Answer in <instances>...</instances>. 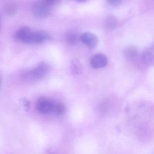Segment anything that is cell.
Listing matches in <instances>:
<instances>
[{
  "instance_id": "cell-4",
  "label": "cell",
  "mask_w": 154,
  "mask_h": 154,
  "mask_svg": "<svg viewBox=\"0 0 154 154\" xmlns=\"http://www.w3.org/2000/svg\"><path fill=\"white\" fill-rule=\"evenodd\" d=\"M82 42L90 49H94L98 45L99 39L97 36L90 32L84 33L81 36Z\"/></svg>"
},
{
  "instance_id": "cell-11",
  "label": "cell",
  "mask_w": 154,
  "mask_h": 154,
  "mask_svg": "<svg viewBox=\"0 0 154 154\" xmlns=\"http://www.w3.org/2000/svg\"><path fill=\"white\" fill-rule=\"evenodd\" d=\"M65 39L66 43L70 45H74L77 43L78 36L74 31H70L66 32L65 35Z\"/></svg>"
},
{
  "instance_id": "cell-8",
  "label": "cell",
  "mask_w": 154,
  "mask_h": 154,
  "mask_svg": "<svg viewBox=\"0 0 154 154\" xmlns=\"http://www.w3.org/2000/svg\"><path fill=\"white\" fill-rule=\"evenodd\" d=\"M32 31L28 27H21L17 30L15 37L19 41L27 43Z\"/></svg>"
},
{
  "instance_id": "cell-7",
  "label": "cell",
  "mask_w": 154,
  "mask_h": 154,
  "mask_svg": "<svg viewBox=\"0 0 154 154\" xmlns=\"http://www.w3.org/2000/svg\"><path fill=\"white\" fill-rule=\"evenodd\" d=\"M141 58L144 64L147 66L154 65V42L151 46L144 51Z\"/></svg>"
},
{
  "instance_id": "cell-1",
  "label": "cell",
  "mask_w": 154,
  "mask_h": 154,
  "mask_svg": "<svg viewBox=\"0 0 154 154\" xmlns=\"http://www.w3.org/2000/svg\"><path fill=\"white\" fill-rule=\"evenodd\" d=\"M49 65L45 62L40 63L35 68L25 73L23 77L25 80H39L45 77L49 72Z\"/></svg>"
},
{
  "instance_id": "cell-17",
  "label": "cell",
  "mask_w": 154,
  "mask_h": 154,
  "mask_svg": "<svg viewBox=\"0 0 154 154\" xmlns=\"http://www.w3.org/2000/svg\"><path fill=\"white\" fill-rule=\"evenodd\" d=\"M45 1L49 5H52L55 4L59 0H45Z\"/></svg>"
},
{
  "instance_id": "cell-13",
  "label": "cell",
  "mask_w": 154,
  "mask_h": 154,
  "mask_svg": "<svg viewBox=\"0 0 154 154\" xmlns=\"http://www.w3.org/2000/svg\"><path fill=\"white\" fill-rule=\"evenodd\" d=\"M4 13L8 17H12L16 15L17 11V6L13 3L7 4L4 8Z\"/></svg>"
},
{
  "instance_id": "cell-18",
  "label": "cell",
  "mask_w": 154,
  "mask_h": 154,
  "mask_svg": "<svg viewBox=\"0 0 154 154\" xmlns=\"http://www.w3.org/2000/svg\"><path fill=\"white\" fill-rule=\"evenodd\" d=\"M77 1H78V2H85L87 1L88 0H76Z\"/></svg>"
},
{
  "instance_id": "cell-2",
  "label": "cell",
  "mask_w": 154,
  "mask_h": 154,
  "mask_svg": "<svg viewBox=\"0 0 154 154\" xmlns=\"http://www.w3.org/2000/svg\"><path fill=\"white\" fill-rule=\"evenodd\" d=\"M50 6L45 1L36 2L33 6L34 16L38 18H44L47 17L50 13Z\"/></svg>"
},
{
  "instance_id": "cell-15",
  "label": "cell",
  "mask_w": 154,
  "mask_h": 154,
  "mask_svg": "<svg viewBox=\"0 0 154 154\" xmlns=\"http://www.w3.org/2000/svg\"><path fill=\"white\" fill-rule=\"evenodd\" d=\"M23 104L24 108L26 110L28 111L30 107V103L28 100L26 99V98H22L21 100Z\"/></svg>"
},
{
  "instance_id": "cell-3",
  "label": "cell",
  "mask_w": 154,
  "mask_h": 154,
  "mask_svg": "<svg viewBox=\"0 0 154 154\" xmlns=\"http://www.w3.org/2000/svg\"><path fill=\"white\" fill-rule=\"evenodd\" d=\"M55 104L45 97H40L37 101L36 108L38 112L47 114L54 111Z\"/></svg>"
},
{
  "instance_id": "cell-12",
  "label": "cell",
  "mask_w": 154,
  "mask_h": 154,
  "mask_svg": "<svg viewBox=\"0 0 154 154\" xmlns=\"http://www.w3.org/2000/svg\"><path fill=\"white\" fill-rule=\"evenodd\" d=\"M71 72L75 75H80L82 72V66L81 63L77 59H74L71 65Z\"/></svg>"
},
{
  "instance_id": "cell-14",
  "label": "cell",
  "mask_w": 154,
  "mask_h": 154,
  "mask_svg": "<svg viewBox=\"0 0 154 154\" xmlns=\"http://www.w3.org/2000/svg\"><path fill=\"white\" fill-rule=\"evenodd\" d=\"M54 111L58 115H63L66 111V106L63 103H59L55 104Z\"/></svg>"
},
{
  "instance_id": "cell-16",
  "label": "cell",
  "mask_w": 154,
  "mask_h": 154,
  "mask_svg": "<svg viewBox=\"0 0 154 154\" xmlns=\"http://www.w3.org/2000/svg\"><path fill=\"white\" fill-rule=\"evenodd\" d=\"M107 3L112 7H117L121 3L122 0H106Z\"/></svg>"
},
{
  "instance_id": "cell-9",
  "label": "cell",
  "mask_w": 154,
  "mask_h": 154,
  "mask_svg": "<svg viewBox=\"0 0 154 154\" xmlns=\"http://www.w3.org/2000/svg\"><path fill=\"white\" fill-rule=\"evenodd\" d=\"M123 54L127 59H134L137 56V48L134 45L128 46L124 49Z\"/></svg>"
},
{
  "instance_id": "cell-5",
  "label": "cell",
  "mask_w": 154,
  "mask_h": 154,
  "mask_svg": "<svg viewBox=\"0 0 154 154\" xmlns=\"http://www.w3.org/2000/svg\"><path fill=\"white\" fill-rule=\"evenodd\" d=\"M48 35L44 31H32L27 44H40L47 40Z\"/></svg>"
},
{
  "instance_id": "cell-10",
  "label": "cell",
  "mask_w": 154,
  "mask_h": 154,
  "mask_svg": "<svg viewBox=\"0 0 154 154\" xmlns=\"http://www.w3.org/2000/svg\"><path fill=\"white\" fill-rule=\"evenodd\" d=\"M118 20L114 16L108 17L105 21V27L106 29L109 30H113L116 29L118 26Z\"/></svg>"
},
{
  "instance_id": "cell-6",
  "label": "cell",
  "mask_w": 154,
  "mask_h": 154,
  "mask_svg": "<svg viewBox=\"0 0 154 154\" xmlns=\"http://www.w3.org/2000/svg\"><path fill=\"white\" fill-rule=\"evenodd\" d=\"M107 57L103 54H99L94 55L91 60V64L94 69H100L105 67L108 64Z\"/></svg>"
}]
</instances>
